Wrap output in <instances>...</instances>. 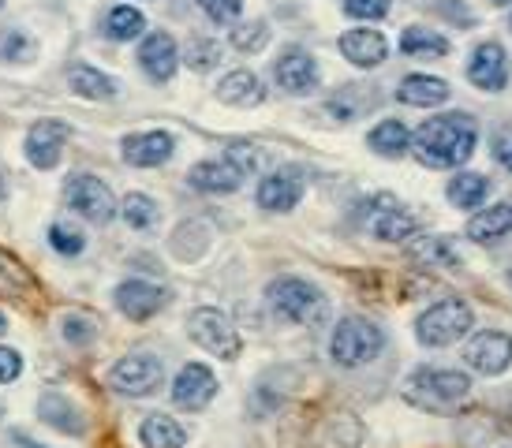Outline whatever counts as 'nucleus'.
Wrapping results in <instances>:
<instances>
[{
  "mask_svg": "<svg viewBox=\"0 0 512 448\" xmlns=\"http://www.w3.org/2000/svg\"><path fill=\"white\" fill-rule=\"evenodd\" d=\"M475 142H479V127L468 112H445L419 124V131L412 135V150L419 165L456 168L475 154Z\"/></svg>",
  "mask_w": 512,
  "mask_h": 448,
  "instance_id": "nucleus-1",
  "label": "nucleus"
},
{
  "mask_svg": "<svg viewBox=\"0 0 512 448\" xmlns=\"http://www.w3.org/2000/svg\"><path fill=\"white\" fill-rule=\"evenodd\" d=\"M471 392V378L464 370H445V366H419L404 381V400L419 411H453L464 404Z\"/></svg>",
  "mask_w": 512,
  "mask_h": 448,
  "instance_id": "nucleus-2",
  "label": "nucleus"
},
{
  "mask_svg": "<svg viewBox=\"0 0 512 448\" xmlns=\"http://www.w3.org/2000/svg\"><path fill=\"white\" fill-rule=\"evenodd\" d=\"M385 348V333L378 325L370 322V318H341L333 336H329V355H333V363L344 366V370H356V366H367L374 363Z\"/></svg>",
  "mask_w": 512,
  "mask_h": 448,
  "instance_id": "nucleus-3",
  "label": "nucleus"
},
{
  "mask_svg": "<svg viewBox=\"0 0 512 448\" xmlns=\"http://www.w3.org/2000/svg\"><path fill=\"white\" fill-rule=\"evenodd\" d=\"M266 299H270L273 314L288 325H311V322H318V318H322V310H326V295L318 292L311 280H303V277L270 280Z\"/></svg>",
  "mask_w": 512,
  "mask_h": 448,
  "instance_id": "nucleus-4",
  "label": "nucleus"
},
{
  "mask_svg": "<svg viewBox=\"0 0 512 448\" xmlns=\"http://www.w3.org/2000/svg\"><path fill=\"white\" fill-rule=\"evenodd\" d=\"M475 325V314H471L468 303L460 299H441L434 307H427L415 322V336L423 348H449L456 340H464Z\"/></svg>",
  "mask_w": 512,
  "mask_h": 448,
  "instance_id": "nucleus-5",
  "label": "nucleus"
},
{
  "mask_svg": "<svg viewBox=\"0 0 512 448\" xmlns=\"http://www.w3.org/2000/svg\"><path fill=\"white\" fill-rule=\"evenodd\" d=\"M187 336H191L202 351H210L214 359H225V363H236L243 351L240 329L228 322V314H221L217 307L191 310V318H187Z\"/></svg>",
  "mask_w": 512,
  "mask_h": 448,
  "instance_id": "nucleus-6",
  "label": "nucleus"
},
{
  "mask_svg": "<svg viewBox=\"0 0 512 448\" xmlns=\"http://www.w3.org/2000/svg\"><path fill=\"white\" fill-rule=\"evenodd\" d=\"M64 202L90 224H109L116 217V210H120L113 191H109V183L98 180V176H90V172H75L72 180H68Z\"/></svg>",
  "mask_w": 512,
  "mask_h": 448,
  "instance_id": "nucleus-7",
  "label": "nucleus"
},
{
  "mask_svg": "<svg viewBox=\"0 0 512 448\" xmlns=\"http://www.w3.org/2000/svg\"><path fill=\"white\" fill-rule=\"evenodd\" d=\"M161 381H165V366L150 351H131L109 370V385L120 396H150L161 389Z\"/></svg>",
  "mask_w": 512,
  "mask_h": 448,
  "instance_id": "nucleus-8",
  "label": "nucleus"
},
{
  "mask_svg": "<svg viewBox=\"0 0 512 448\" xmlns=\"http://www.w3.org/2000/svg\"><path fill=\"white\" fill-rule=\"evenodd\" d=\"M72 139V127L60 124V120H38V124H30L27 131V142H23V154L34 168H49L60 165V154H64V142Z\"/></svg>",
  "mask_w": 512,
  "mask_h": 448,
  "instance_id": "nucleus-9",
  "label": "nucleus"
},
{
  "mask_svg": "<svg viewBox=\"0 0 512 448\" xmlns=\"http://www.w3.org/2000/svg\"><path fill=\"white\" fill-rule=\"evenodd\" d=\"M419 221H415L412 213L400 206L393 195H378L370 202V213H367V232L374 239H382V243H397V239H412Z\"/></svg>",
  "mask_w": 512,
  "mask_h": 448,
  "instance_id": "nucleus-10",
  "label": "nucleus"
},
{
  "mask_svg": "<svg viewBox=\"0 0 512 448\" xmlns=\"http://www.w3.org/2000/svg\"><path fill=\"white\" fill-rule=\"evenodd\" d=\"M464 359H468V366L475 370V374L498 378V374H505V370L512 366V336L498 333V329H486V333H479L468 344Z\"/></svg>",
  "mask_w": 512,
  "mask_h": 448,
  "instance_id": "nucleus-11",
  "label": "nucleus"
},
{
  "mask_svg": "<svg viewBox=\"0 0 512 448\" xmlns=\"http://www.w3.org/2000/svg\"><path fill=\"white\" fill-rule=\"evenodd\" d=\"M113 299L120 314L131 318V322H146V318H154V314L169 307V292L150 284V280H124V284H116Z\"/></svg>",
  "mask_w": 512,
  "mask_h": 448,
  "instance_id": "nucleus-12",
  "label": "nucleus"
},
{
  "mask_svg": "<svg viewBox=\"0 0 512 448\" xmlns=\"http://www.w3.org/2000/svg\"><path fill=\"white\" fill-rule=\"evenodd\" d=\"M217 396V378L206 363H187L172 381V404L180 411H202Z\"/></svg>",
  "mask_w": 512,
  "mask_h": 448,
  "instance_id": "nucleus-13",
  "label": "nucleus"
},
{
  "mask_svg": "<svg viewBox=\"0 0 512 448\" xmlns=\"http://www.w3.org/2000/svg\"><path fill=\"white\" fill-rule=\"evenodd\" d=\"M303 191H307L303 172H296V168H277V172H270L266 180L258 183V206L270 213H288L299 206Z\"/></svg>",
  "mask_w": 512,
  "mask_h": 448,
  "instance_id": "nucleus-14",
  "label": "nucleus"
},
{
  "mask_svg": "<svg viewBox=\"0 0 512 448\" xmlns=\"http://www.w3.org/2000/svg\"><path fill=\"white\" fill-rule=\"evenodd\" d=\"M176 150L169 131H143V135H124L120 139V157L128 161L131 168H157L165 165Z\"/></svg>",
  "mask_w": 512,
  "mask_h": 448,
  "instance_id": "nucleus-15",
  "label": "nucleus"
},
{
  "mask_svg": "<svg viewBox=\"0 0 512 448\" xmlns=\"http://www.w3.org/2000/svg\"><path fill=\"white\" fill-rule=\"evenodd\" d=\"M468 79L479 90H490V94L505 90V83H509V56H505V49L498 42L479 45L468 60Z\"/></svg>",
  "mask_w": 512,
  "mask_h": 448,
  "instance_id": "nucleus-16",
  "label": "nucleus"
},
{
  "mask_svg": "<svg viewBox=\"0 0 512 448\" xmlns=\"http://www.w3.org/2000/svg\"><path fill=\"white\" fill-rule=\"evenodd\" d=\"M38 419H42L45 426H53V430H60V434H68V437L86 434L83 407L75 404L72 396H64L60 389H49V392L38 396Z\"/></svg>",
  "mask_w": 512,
  "mask_h": 448,
  "instance_id": "nucleus-17",
  "label": "nucleus"
},
{
  "mask_svg": "<svg viewBox=\"0 0 512 448\" xmlns=\"http://www.w3.org/2000/svg\"><path fill=\"white\" fill-rule=\"evenodd\" d=\"M243 172L232 157H217V161H199V165L187 172V180L195 191H206V195H232V191H240L243 183Z\"/></svg>",
  "mask_w": 512,
  "mask_h": 448,
  "instance_id": "nucleus-18",
  "label": "nucleus"
},
{
  "mask_svg": "<svg viewBox=\"0 0 512 448\" xmlns=\"http://www.w3.org/2000/svg\"><path fill=\"white\" fill-rule=\"evenodd\" d=\"M273 79L288 94H311L314 86H318V60L307 49H288L273 64Z\"/></svg>",
  "mask_w": 512,
  "mask_h": 448,
  "instance_id": "nucleus-19",
  "label": "nucleus"
},
{
  "mask_svg": "<svg viewBox=\"0 0 512 448\" xmlns=\"http://www.w3.org/2000/svg\"><path fill=\"white\" fill-rule=\"evenodd\" d=\"M139 68L154 79V83H169L176 68H180V49L172 42L165 30H154L146 34L143 45H139Z\"/></svg>",
  "mask_w": 512,
  "mask_h": 448,
  "instance_id": "nucleus-20",
  "label": "nucleus"
},
{
  "mask_svg": "<svg viewBox=\"0 0 512 448\" xmlns=\"http://www.w3.org/2000/svg\"><path fill=\"white\" fill-rule=\"evenodd\" d=\"M217 98L225 101V105H232V109H255V105L266 101V86H262V79H258L255 71L240 68V71H228L225 79H221Z\"/></svg>",
  "mask_w": 512,
  "mask_h": 448,
  "instance_id": "nucleus-21",
  "label": "nucleus"
},
{
  "mask_svg": "<svg viewBox=\"0 0 512 448\" xmlns=\"http://www.w3.org/2000/svg\"><path fill=\"white\" fill-rule=\"evenodd\" d=\"M341 53L344 60H352L356 68H378L385 60V53H389V45H385V38L378 34V30H344L341 34Z\"/></svg>",
  "mask_w": 512,
  "mask_h": 448,
  "instance_id": "nucleus-22",
  "label": "nucleus"
},
{
  "mask_svg": "<svg viewBox=\"0 0 512 448\" xmlns=\"http://www.w3.org/2000/svg\"><path fill=\"white\" fill-rule=\"evenodd\" d=\"M139 441H143V448H184L187 426L165 415V411H154L139 422Z\"/></svg>",
  "mask_w": 512,
  "mask_h": 448,
  "instance_id": "nucleus-23",
  "label": "nucleus"
},
{
  "mask_svg": "<svg viewBox=\"0 0 512 448\" xmlns=\"http://www.w3.org/2000/svg\"><path fill=\"white\" fill-rule=\"evenodd\" d=\"M397 98L404 105H415V109H434L441 101H449V83L438 75H408L397 86Z\"/></svg>",
  "mask_w": 512,
  "mask_h": 448,
  "instance_id": "nucleus-24",
  "label": "nucleus"
},
{
  "mask_svg": "<svg viewBox=\"0 0 512 448\" xmlns=\"http://www.w3.org/2000/svg\"><path fill=\"white\" fill-rule=\"evenodd\" d=\"M456 437L464 448H512V430L498 426L494 419H483V415H471L460 422Z\"/></svg>",
  "mask_w": 512,
  "mask_h": 448,
  "instance_id": "nucleus-25",
  "label": "nucleus"
},
{
  "mask_svg": "<svg viewBox=\"0 0 512 448\" xmlns=\"http://www.w3.org/2000/svg\"><path fill=\"white\" fill-rule=\"evenodd\" d=\"M512 232V206L509 202H498V206H490V210L475 213L468 221V236L475 243H498L501 236H509Z\"/></svg>",
  "mask_w": 512,
  "mask_h": 448,
  "instance_id": "nucleus-26",
  "label": "nucleus"
},
{
  "mask_svg": "<svg viewBox=\"0 0 512 448\" xmlns=\"http://www.w3.org/2000/svg\"><path fill=\"white\" fill-rule=\"evenodd\" d=\"M68 86L86 101H109L116 98V79H109L105 71L90 68V64H75L68 68Z\"/></svg>",
  "mask_w": 512,
  "mask_h": 448,
  "instance_id": "nucleus-27",
  "label": "nucleus"
},
{
  "mask_svg": "<svg viewBox=\"0 0 512 448\" xmlns=\"http://www.w3.org/2000/svg\"><path fill=\"white\" fill-rule=\"evenodd\" d=\"M408 258L423 266H460V254L445 236H415L408 243Z\"/></svg>",
  "mask_w": 512,
  "mask_h": 448,
  "instance_id": "nucleus-28",
  "label": "nucleus"
},
{
  "mask_svg": "<svg viewBox=\"0 0 512 448\" xmlns=\"http://www.w3.org/2000/svg\"><path fill=\"white\" fill-rule=\"evenodd\" d=\"M490 195V180L479 176V172H460L453 183H449V202L460 206V210H479Z\"/></svg>",
  "mask_w": 512,
  "mask_h": 448,
  "instance_id": "nucleus-29",
  "label": "nucleus"
},
{
  "mask_svg": "<svg viewBox=\"0 0 512 448\" xmlns=\"http://www.w3.org/2000/svg\"><path fill=\"white\" fill-rule=\"evenodd\" d=\"M143 30H146V15L139 8H131V4H116L113 12L105 15V34L113 42H135Z\"/></svg>",
  "mask_w": 512,
  "mask_h": 448,
  "instance_id": "nucleus-30",
  "label": "nucleus"
},
{
  "mask_svg": "<svg viewBox=\"0 0 512 448\" xmlns=\"http://www.w3.org/2000/svg\"><path fill=\"white\" fill-rule=\"evenodd\" d=\"M370 150L382 157H400L412 142V131L400 124V120H382V124L370 131Z\"/></svg>",
  "mask_w": 512,
  "mask_h": 448,
  "instance_id": "nucleus-31",
  "label": "nucleus"
},
{
  "mask_svg": "<svg viewBox=\"0 0 512 448\" xmlns=\"http://www.w3.org/2000/svg\"><path fill=\"white\" fill-rule=\"evenodd\" d=\"M116 213H120V217H124V224H128V228H135V232H150V228L161 221V210H157V202L150 195H139V191L124 198Z\"/></svg>",
  "mask_w": 512,
  "mask_h": 448,
  "instance_id": "nucleus-32",
  "label": "nucleus"
},
{
  "mask_svg": "<svg viewBox=\"0 0 512 448\" xmlns=\"http://www.w3.org/2000/svg\"><path fill=\"white\" fill-rule=\"evenodd\" d=\"M400 49H404L408 56H427V60H438V56L449 53V42L441 38L438 30L412 27V30H404V38H400Z\"/></svg>",
  "mask_w": 512,
  "mask_h": 448,
  "instance_id": "nucleus-33",
  "label": "nucleus"
},
{
  "mask_svg": "<svg viewBox=\"0 0 512 448\" xmlns=\"http://www.w3.org/2000/svg\"><path fill=\"white\" fill-rule=\"evenodd\" d=\"M38 56V42L30 38L27 30H0V60H8V64H30Z\"/></svg>",
  "mask_w": 512,
  "mask_h": 448,
  "instance_id": "nucleus-34",
  "label": "nucleus"
},
{
  "mask_svg": "<svg viewBox=\"0 0 512 448\" xmlns=\"http://www.w3.org/2000/svg\"><path fill=\"white\" fill-rule=\"evenodd\" d=\"M184 60L191 71H199V75H206V71L217 68V60H221V45L214 42V38H191L184 49Z\"/></svg>",
  "mask_w": 512,
  "mask_h": 448,
  "instance_id": "nucleus-35",
  "label": "nucleus"
},
{
  "mask_svg": "<svg viewBox=\"0 0 512 448\" xmlns=\"http://www.w3.org/2000/svg\"><path fill=\"white\" fill-rule=\"evenodd\" d=\"M60 333H64V340L75 344V348H90V344L98 340V325H94V318H86V314H64Z\"/></svg>",
  "mask_w": 512,
  "mask_h": 448,
  "instance_id": "nucleus-36",
  "label": "nucleus"
},
{
  "mask_svg": "<svg viewBox=\"0 0 512 448\" xmlns=\"http://www.w3.org/2000/svg\"><path fill=\"white\" fill-rule=\"evenodd\" d=\"M266 42H270V27L266 23H243V27L232 30V45L240 53H258Z\"/></svg>",
  "mask_w": 512,
  "mask_h": 448,
  "instance_id": "nucleus-37",
  "label": "nucleus"
},
{
  "mask_svg": "<svg viewBox=\"0 0 512 448\" xmlns=\"http://www.w3.org/2000/svg\"><path fill=\"white\" fill-rule=\"evenodd\" d=\"M30 284V277L23 273V266L15 262L8 251H0V292H8V295H19L23 288Z\"/></svg>",
  "mask_w": 512,
  "mask_h": 448,
  "instance_id": "nucleus-38",
  "label": "nucleus"
},
{
  "mask_svg": "<svg viewBox=\"0 0 512 448\" xmlns=\"http://www.w3.org/2000/svg\"><path fill=\"white\" fill-rule=\"evenodd\" d=\"M49 247L60 251L64 258H75V254H83L86 239L79 236L75 228H68V224H53V228H49Z\"/></svg>",
  "mask_w": 512,
  "mask_h": 448,
  "instance_id": "nucleus-39",
  "label": "nucleus"
},
{
  "mask_svg": "<svg viewBox=\"0 0 512 448\" xmlns=\"http://www.w3.org/2000/svg\"><path fill=\"white\" fill-rule=\"evenodd\" d=\"M199 8L214 23H221V27H228V23H236L240 19V12H243V0H199Z\"/></svg>",
  "mask_w": 512,
  "mask_h": 448,
  "instance_id": "nucleus-40",
  "label": "nucleus"
},
{
  "mask_svg": "<svg viewBox=\"0 0 512 448\" xmlns=\"http://www.w3.org/2000/svg\"><path fill=\"white\" fill-rule=\"evenodd\" d=\"M344 12L352 19H382L389 15V0H344Z\"/></svg>",
  "mask_w": 512,
  "mask_h": 448,
  "instance_id": "nucleus-41",
  "label": "nucleus"
},
{
  "mask_svg": "<svg viewBox=\"0 0 512 448\" xmlns=\"http://www.w3.org/2000/svg\"><path fill=\"white\" fill-rule=\"evenodd\" d=\"M19 374H23V355L15 348H4V344H0V385L19 381Z\"/></svg>",
  "mask_w": 512,
  "mask_h": 448,
  "instance_id": "nucleus-42",
  "label": "nucleus"
},
{
  "mask_svg": "<svg viewBox=\"0 0 512 448\" xmlns=\"http://www.w3.org/2000/svg\"><path fill=\"white\" fill-rule=\"evenodd\" d=\"M494 157L501 161V168H509L512 172V131L498 135V142H494Z\"/></svg>",
  "mask_w": 512,
  "mask_h": 448,
  "instance_id": "nucleus-43",
  "label": "nucleus"
},
{
  "mask_svg": "<svg viewBox=\"0 0 512 448\" xmlns=\"http://www.w3.org/2000/svg\"><path fill=\"white\" fill-rule=\"evenodd\" d=\"M15 445L19 448H45V445H38L34 437H27V434H15Z\"/></svg>",
  "mask_w": 512,
  "mask_h": 448,
  "instance_id": "nucleus-44",
  "label": "nucleus"
},
{
  "mask_svg": "<svg viewBox=\"0 0 512 448\" xmlns=\"http://www.w3.org/2000/svg\"><path fill=\"white\" fill-rule=\"evenodd\" d=\"M8 333V314H4V310H0V336Z\"/></svg>",
  "mask_w": 512,
  "mask_h": 448,
  "instance_id": "nucleus-45",
  "label": "nucleus"
},
{
  "mask_svg": "<svg viewBox=\"0 0 512 448\" xmlns=\"http://www.w3.org/2000/svg\"><path fill=\"white\" fill-rule=\"evenodd\" d=\"M505 422H509V426H512V404H509V411H505Z\"/></svg>",
  "mask_w": 512,
  "mask_h": 448,
  "instance_id": "nucleus-46",
  "label": "nucleus"
},
{
  "mask_svg": "<svg viewBox=\"0 0 512 448\" xmlns=\"http://www.w3.org/2000/svg\"><path fill=\"white\" fill-rule=\"evenodd\" d=\"M494 4H512V0H494Z\"/></svg>",
  "mask_w": 512,
  "mask_h": 448,
  "instance_id": "nucleus-47",
  "label": "nucleus"
},
{
  "mask_svg": "<svg viewBox=\"0 0 512 448\" xmlns=\"http://www.w3.org/2000/svg\"><path fill=\"white\" fill-rule=\"evenodd\" d=\"M0 198H4V187H0Z\"/></svg>",
  "mask_w": 512,
  "mask_h": 448,
  "instance_id": "nucleus-48",
  "label": "nucleus"
},
{
  "mask_svg": "<svg viewBox=\"0 0 512 448\" xmlns=\"http://www.w3.org/2000/svg\"><path fill=\"white\" fill-rule=\"evenodd\" d=\"M509 284H512V273H509Z\"/></svg>",
  "mask_w": 512,
  "mask_h": 448,
  "instance_id": "nucleus-49",
  "label": "nucleus"
},
{
  "mask_svg": "<svg viewBox=\"0 0 512 448\" xmlns=\"http://www.w3.org/2000/svg\"><path fill=\"white\" fill-rule=\"evenodd\" d=\"M0 8H4V0H0Z\"/></svg>",
  "mask_w": 512,
  "mask_h": 448,
  "instance_id": "nucleus-50",
  "label": "nucleus"
}]
</instances>
